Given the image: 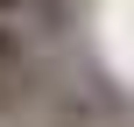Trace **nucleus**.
I'll return each instance as SVG.
<instances>
[{
	"label": "nucleus",
	"mask_w": 134,
	"mask_h": 127,
	"mask_svg": "<svg viewBox=\"0 0 134 127\" xmlns=\"http://www.w3.org/2000/svg\"><path fill=\"white\" fill-rule=\"evenodd\" d=\"M21 7H28V0H0V14H21Z\"/></svg>",
	"instance_id": "obj_2"
},
{
	"label": "nucleus",
	"mask_w": 134,
	"mask_h": 127,
	"mask_svg": "<svg viewBox=\"0 0 134 127\" xmlns=\"http://www.w3.org/2000/svg\"><path fill=\"white\" fill-rule=\"evenodd\" d=\"M7 64H21V35H14L7 14H0V71H7Z\"/></svg>",
	"instance_id": "obj_1"
}]
</instances>
